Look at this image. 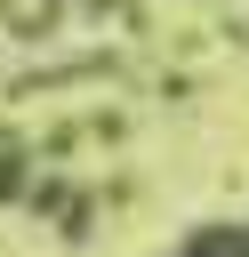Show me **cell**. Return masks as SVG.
I'll use <instances>...</instances> for the list:
<instances>
[{
    "mask_svg": "<svg viewBox=\"0 0 249 257\" xmlns=\"http://www.w3.org/2000/svg\"><path fill=\"white\" fill-rule=\"evenodd\" d=\"M177 257H249V233H233V225H209V233H193Z\"/></svg>",
    "mask_w": 249,
    "mask_h": 257,
    "instance_id": "6da1fadb",
    "label": "cell"
}]
</instances>
